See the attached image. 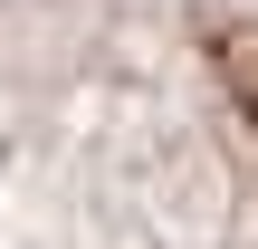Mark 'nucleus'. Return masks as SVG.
I'll return each mask as SVG.
<instances>
[{
    "mask_svg": "<svg viewBox=\"0 0 258 249\" xmlns=\"http://www.w3.org/2000/svg\"><path fill=\"white\" fill-rule=\"evenodd\" d=\"M0 249H258V0H0Z\"/></svg>",
    "mask_w": 258,
    "mask_h": 249,
    "instance_id": "f257e3e1",
    "label": "nucleus"
}]
</instances>
